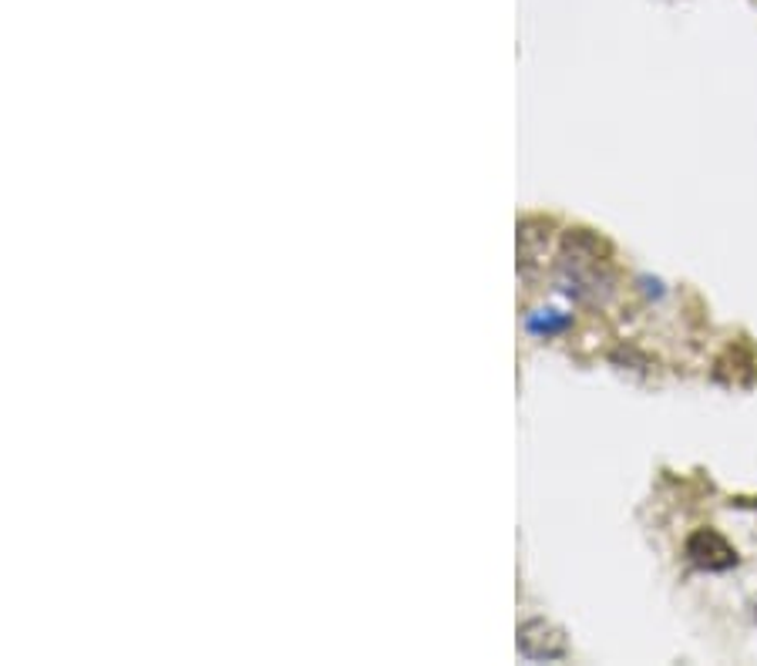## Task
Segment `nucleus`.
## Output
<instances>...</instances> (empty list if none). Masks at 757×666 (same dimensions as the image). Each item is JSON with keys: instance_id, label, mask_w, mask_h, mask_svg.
Wrapping results in <instances>:
<instances>
[{"instance_id": "obj_1", "label": "nucleus", "mask_w": 757, "mask_h": 666, "mask_svg": "<svg viewBox=\"0 0 757 666\" xmlns=\"http://www.w3.org/2000/svg\"><path fill=\"white\" fill-rule=\"evenodd\" d=\"M686 558L707 573H728L737 566V549L717 529H697L686 539Z\"/></svg>"}]
</instances>
